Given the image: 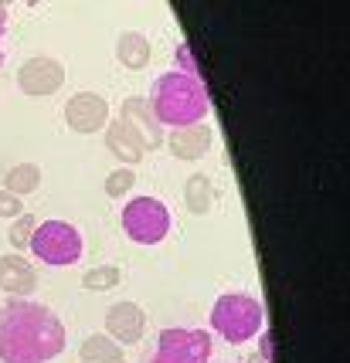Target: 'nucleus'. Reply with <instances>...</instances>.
<instances>
[{
  "mask_svg": "<svg viewBox=\"0 0 350 363\" xmlns=\"http://www.w3.org/2000/svg\"><path fill=\"white\" fill-rule=\"evenodd\" d=\"M211 326L228 343H248L262 330V306L245 292H224L211 309Z\"/></svg>",
  "mask_w": 350,
  "mask_h": 363,
  "instance_id": "obj_3",
  "label": "nucleus"
},
{
  "mask_svg": "<svg viewBox=\"0 0 350 363\" xmlns=\"http://www.w3.org/2000/svg\"><path fill=\"white\" fill-rule=\"evenodd\" d=\"M62 350L65 326L48 306L14 299L0 309V363H48Z\"/></svg>",
  "mask_w": 350,
  "mask_h": 363,
  "instance_id": "obj_1",
  "label": "nucleus"
},
{
  "mask_svg": "<svg viewBox=\"0 0 350 363\" xmlns=\"http://www.w3.org/2000/svg\"><path fill=\"white\" fill-rule=\"evenodd\" d=\"M34 228H38V218H34V214H17L14 224H11V231H7V241L14 245V252H24V248H28Z\"/></svg>",
  "mask_w": 350,
  "mask_h": 363,
  "instance_id": "obj_19",
  "label": "nucleus"
},
{
  "mask_svg": "<svg viewBox=\"0 0 350 363\" xmlns=\"http://www.w3.org/2000/svg\"><path fill=\"white\" fill-rule=\"evenodd\" d=\"M106 333H109L119 347H126V343H140V340H143V333H146L143 306H136V302H116L109 313H106Z\"/></svg>",
  "mask_w": 350,
  "mask_h": 363,
  "instance_id": "obj_10",
  "label": "nucleus"
},
{
  "mask_svg": "<svg viewBox=\"0 0 350 363\" xmlns=\"http://www.w3.org/2000/svg\"><path fill=\"white\" fill-rule=\"evenodd\" d=\"M106 150H109L123 167H136V163H143V157H146V146L140 143V136H136L133 129L123 126L119 119H116V123H112V119L106 123Z\"/></svg>",
  "mask_w": 350,
  "mask_h": 363,
  "instance_id": "obj_13",
  "label": "nucleus"
},
{
  "mask_svg": "<svg viewBox=\"0 0 350 363\" xmlns=\"http://www.w3.org/2000/svg\"><path fill=\"white\" fill-rule=\"evenodd\" d=\"M123 347L112 340L109 333H92L85 336V343L79 347V360L82 363H123Z\"/></svg>",
  "mask_w": 350,
  "mask_h": 363,
  "instance_id": "obj_15",
  "label": "nucleus"
},
{
  "mask_svg": "<svg viewBox=\"0 0 350 363\" xmlns=\"http://www.w3.org/2000/svg\"><path fill=\"white\" fill-rule=\"evenodd\" d=\"M150 55H153V48L146 41V34H140V31L119 34V41H116V58H119L123 68H129V72H143L146 65H150Z\"/></svg>",
  "mask_w": 350,
  "mask_h": 363,
  "instance_id": "obj_14",
  "label": "nucleus"
},
{
  "mask_svg": "<svg viewBox=\"0 0 350 363\" xmlns=\"http://www.w3.org/2000/svg\"><path fill=\"white\" fill-rule=\"evenodd\" d=\"M65 123H68L72 133L92 136L109 123V102L99 92H75L65 102Z\"/></svg>",
  "mask_w": 350,
  "mask_h": 363,
  "instance_id": "obj_8",
  "label": "nucleus"
},
{
  "mask_svg": "<svg viewBox=\"0 0 350 363\" xmlns=\"http://www.w3.org/2000/svg\"><path fill=\"white\" fill-rule=\"evenodd\" d=\"M28 248H31L45 265L65 269V265H75V262H79L85 245H82L79 228H72L68 221H45L34 228Z\"/></svg>",
  "mask_w": 350,
  "mask_h": 363,
  "instance_id": "obj_4",
  "label": "nucleus"
},
{
  "mask_svg": "<svg viewBox=\"0 0 350 363\" xmlns=\"http://www.w3.org/2000/svg\"><path fill=\"white\" fill-rule=\"evenodd\" d=\"M119 123L140 136V143L146 146V153H150V150H160V143H163V129H160V119L153 116V109H150V102H146V99L129 95L126 102H123V109H119Z\"/></svg>",
  "mask_w": 350,
  "mask_h": 363,
  "instance_id": "obj_9",
  "label": "nucleus"
},
{
  "mask_svg": "<svg viewBox=\"0 0 350 363\" xmlns=\"http://www.w3.org/2000/svg\"><path fill=\"white\" fill-rule=\"evenodd\" d=\"M38 184H41V167H38V163H17V167H11L7 177H4V190H11L17 197L34 194Z\"/></svg>",
  "mask_w": 350,
  "mask_h": 363,
  "instance_id": "obj_17",
  "label": "nucleus"
},
{
  "mask_svg": "<svg viewBox=\"0 0 350 363\" xmlns=\"http://www.w3.org/2000/svg\"><path fill=\"white\" fill-rule=\"evenodd\" d=\"M0 289L4 292H11L14 299H28L34 289H38V272L28 265V258L24 255H0Z\"/></svg>",
  "mask_w": 350,
  "mask_h": 363,
  "instance_id": "obj_12",
  "label": "nucleus"
},
{
  "mask_svg": "<svg viewBox=\"0 0 350 363\" xmlns=\"http://www.w3.org/2000/svg\"><path fill=\"white\" fill-rule=\"evenodd\" d=\"M211 143H214V133H211L207 123L177 126V129H170V136H167V146H170V153H174L177 160H201V157H207Z\"/></svg>",
  "mask_w": 350,
  "mask_h": 363,
  "instance_id": "obj_11",
  "label": "nucleus"
},
{
  "mask_svg": "<svg viewBox=\"0 0 350 363\" xmlns=\"http://www.w3.org/2000/svg\"><path fill=\"white\" fill-rule=\"evenodd\" d=\"M65 85V65L48 55H34L17 68V89L31 99H45L55 95Z\"/></svg>",
  "mask_w": 350,
  "mask_h": 363,
  "instance_id": "obj_7",
  "label": "nucleus"
},
{
  "mask_svg": "<svg viewBox=\"0 0 350 363\" xmlns=\"http://www.w3.org/2000/svg\"><path fill=\"white\" fill-rule=\"evenodd\" d=\"M150 109L160 119V126H194L201 123L211 109L207 92L197 75H184V72H167L150 85Z\"/></svg>",
  "mask_w": 350,
  "mask_h": 363,
  "instance_id": "obj_2",
  "label": "nucleus"
},
{
  "mask_svg": "<svg viewBox=\"0 0 350 363\" xmlns=\"http://www.w3.org/2000/svg\"><path fill=\"white\" fill-rule=\"evenodd\" d=\"M17 214H24V204H21V197L11 194V190L0 187V218H11L14 221Z\"/></svg>",
  "mask_w": 350,
  "mask_h": 363,
  "instance_id": "obj_21",
  "label": "nucleus"
},
{
  "mask_svg": "<svg viewBox=\"0 0 350 363\" xmlns=\"http://www.w3.org/2000/svg\"><path fill=\"white\" fill-rule=\"evenodd\" d=\"M184 204L191 214H207L211 207H214V184L207 180L204 174H194L187 184H184Z\"/></svg>",
  "mask_w": 350,
  "mask_h": 363,
  "instance_id": "obj_16",
  "label": "nucleus"
},
{
  "mask_svg": "<svg viewBox=\"0 0 350 363\" xmlns=\"http://www.w3.org/2000/svg\"><path fill=\"white\" fill-rule=\"evenodd\" d=\"M119 279H123V272L116 265H96V269H89L82 275V289L85 292H109V289L119 285Z\"/></svg>",
  "mask_w": 350,
  "mask_h": 363,
  "instance_id": "obj_18",
  "label": "nucleus"
},
{
  "mask_svg": "<svg viewBox=\"0 0 350 363\" xmlns=\"http://www.w3.org/2000/svg\"><path fill=\"white\" fill-rule=\"evenodd\" d=\"M0 65H4V17H0Z\"/></svg>",
  "mask_w": 350,
  "mask_h": 363,
  "instance_id": "obj_24",
  "label": "nucleus"
},
{
  "mask_svg": "<svg viewBox=\"0 0 350 363\" xmlns=\"http://www.w3.org/2000/svg\"><path fill=\"white\" fill-rule=\"evenodd\" d=\"M133 184H136V174H133V167H119V170H112L109 177H106V197H126L129 190H133Z\"/></svg>",
  "mask_w": 350,
  "mask_h": 363,
  "instance_id": "obj_20",
  "label": "nucleus"
},
{
  "mask_svg": "<svg viewBox=\"0 0 350 363\" xmlns=\"http://www.w3.org/2000/svg\"><path fill=\"white\" fill-rule=\"evenodd\" d=\"M177 65H180L177 72H184V75H197V79H201V68H197V62H194V55H191V48L187 45L177 48Z\"/></svg>",
  "mask_w": 350,
  "mask_h": 363,
  "instance_id": "obj_22",
  "label": "nucleus"
},
{
  "mask_svg": "<svg viewBox=\"0 0 350 363\" xmlns=\"http://www.w3.org/2000/svg\"><path fill=\"white\" fill-rule=\"evenodd\" d=\"M211 333L204 330H163L150 363H207Z\"/></svg>",
  "mask_w": 350,
  "mask_h": 363,
  "instance_id": "obj_6",
  "label": "nucleus"
},
{
  "mask_svg": "<svg viewBox=\"0 0 350 363\" xmlns=\"http://www.w3.org/2000/svg\"><path fill=\"white\" fill-rule=\"evenodd\" d=\"M123 231L129 241L136 245H160L163 238L170 235V207L157 201V197H133L123 207Z\"/></svg>",
  "mask_w": 350,
  "mask_h": 363,
  "instance_id": "obj_5",
  "label": "nucleus"
},
{
  "mask_svg": "<svg viewBox=\"0 0 350 363\" xmlns=\"http://www.w3.org/2000/svg\"><path fill=\"white\" fill-rule=\"evenodd\" d=\"M275 336H272V330H258V357L266 363H272L275 360Z\"/></svg>",
  "mask_w": 350,
  "mask_h": 363,
  "instance_id": "obj_23",
  "label": "nucleus"
}]
</instances>
